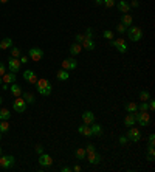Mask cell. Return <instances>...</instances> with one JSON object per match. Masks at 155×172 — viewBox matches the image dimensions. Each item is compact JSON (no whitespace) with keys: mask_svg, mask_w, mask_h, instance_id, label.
<instances>
[{"mask_svg":"<svg viewBox=\"0 0 155 172\" xmlns=\"http://www.w3.org/2000/svg\"><path fill=\"white\" fill-rule=\"evenodd\" d=\"M8 65H10V70H11L13 73H19L22 64H20L19 58H10V59H8Z\"/></svg>","mask_w":155,"mask_h":172,"instance_id":"9","label":"cell"},{"mask_svg":"<svg viewBox=\"0 0 155 172\" xmlns=\"http://www.w3.org/2000/svg\"><path fill=\"white\" fill-rule=\"evenodd\" d=\"M133 116H135V121L140 126H143V127H146V126L150 124V115H149V112H138L136 110L133 113Z\"/></svg>","mask_w":155,"mask_h":172,"instance_id":"3","label":"cell"},{"mask_svg":"<svg viewBox=\"0 0 155 172\" xmlns=\"http://www.w3.org/2000/svg\"><path fill=\"white\" fill-rule=\"evenodd\" d=\"M81 45H82V48L87 50V51H92V50H95V47H96L95 42H93V39H87V37L84 39V42H82Z\"/></svg>","mask_w":155,"mask_h":172,"instance_id":"19","label":"cell"},{"mask_svg":"<svg viewBox=\"0 0 155 172\" xmlns=\"http://www.w3.org/2000/svg\"><path fill=\"white\" fill-rule=\"evenodd\" d=\"M2 155H3V153H2V147H0V157H2Z\"/></svg>","mask_w":155,"mask_h":172,"instance_id":"53","label":"cell"},{"mask_svg":"<svg viewBox=\"0 0 155 172\" xmlns=\"http://www.w3.org/2000/svg\"><path fill=\"white\" fill-rule=\"evenodd\" d=\"M0 140H2V132H0Z\"/></svg>","mask_w":155,"mask_h":172,"instance_id":"55","label":"cell"},{"mask_svg":"<svg viewBox=\"0 0 155 172\" xmlns=\"http://www.w3.org/2000/svg\"><path fill=\"white\" fill-rule=\"evenodd\" d=\"M10 116H11V113H10L8 109H2V110H0V119H10Z\"/></svg>","mask_w":155,"mask_h":172,"instance_id":"30","label":"cell"},{"mask_svg":"<svg viewBox=\"0 0 155 172\" xmlns=\"http://www.w3.org/2000/svg\"><path fill=\"white\" fill-rule=\"evenodd\" d=\"M13 47V39L11 37H3L0 42V50H10Z\"/></svg>","mask_w":155,"mask_h":172,"instance_id":"18","label":"cell"},{"mask_svg":"<svg viewBox=\"0 0 155 172\" xmlns=\"http://www.w3.org/2000/svg\"><path fill=\"white\" fill-rule=\"evenodd\" d=\"M138 112H149V105H147V101H143L140 105H138Z\"/></svg>","mask_w":155,"mask_h":172,"instance_id":"32","label":"cell"},{"mask_svg":"<svg viewBox=\"0 0 155 172\" xmlns=\"http://www.w3.org/2000/svg\"><path fill=\"white\" fill-rule=\"evenodd\" d=\"M22 76H24V79H25L27 82H30V84H36V82H37V75H36L33 70H25V71L22 73Z\"/></svg>","mask_w":155,"mask_h":172,"instance_id":"10","label":"cell"},{"mask_svg":"<svg viewBox=\"0 0 155 172\" xmlns=\"http://www.w3.org/2000/svg\"><path fill=\"white\" fill-rule=\"evenodd\" d=\"M28 58L33 61V62H37L44 58V51L39 48V47H33L30 51H28Z\"/></svg>","mask_w":155,"mask_h":172,"instance_id":"6","label":"cell"},{"mask_svg":"<svg viewBox=\"0 0 155 172\" xmlns=\"http://www.w3.org/2000/svg\"><path fill=\"white\" fill-rule=\"evenodd\" d=\"M127 140L129 141H133V143H138L140 140H141V132L138 130V129H135V127H129V132H127Z\"/></svg>","mask_w":155,"mask_h":172,"instance_id":"8","label":"cell"},{"mask_svg":"<svg viewBox=\"0 0 155 172\" xmlns=\"http://www.w3.org/2000/svg\"><path fill=\"white\" fill-rule=\"evenodd\" d=\"M147 105H149V110H153V109H155V101H153V99H149Z\"/></svg>","mask_w":155,"mask_h":172,"instance_id":"42","label":"cell"},{"mask_svg":"<svg viewBox=\"0 0 155 172\" xmlns=\"http://www.w3.org/2000/svg\"><path fill=\"white\" fill-rule=\"evenodd\" d=\"M126 30H127V28H126V27H124L123 24H119V25L116 27V31H118L119 34H124V33H126Z\"/></svg>","mask_w":155,"mask_h":172,"instance_id":"37","label":"cell"},{"mask_svg":"<svg viewBox=\"0 0 155 172\" xmlns=\"http://www.w3.org/2000/svg\"><path fill=\"white\" fill-rule=\"evenodd\" d=\"M39 164H41L42 167H50V166L53 164V158H51L48 153H41V157H39Z\"/></svg>","mask_w":155,"mask_h":172,"instance_id":"11","label":"cell"},{"mask_svg":"<svg viewBox=\"0 0 155 172\" xmlns=\"http://www.w3.org/2000/svg\"><path fill=\"white\" fill-rule=\"evenodd\" d=\"M115 3H116V0H102V5H105L107 8L115 6Z\"/></svg>","mask_w":155,"mask_h":172,"instance_id":"34","label":"cell"},{"mask_svg":"<svg viewBox=\"0 0 155 172\" xmlns=\"http://www.w3.org/2000/svg\"><path fill=\"white\" fill-rule=\"evenodd\" d=\"M127 141H129V140H127V136H119V144H121V146H126V144H127Z\"/></svg>","mask_w":155,"mask_h":172,"instance_id":"41","label":"cell"},{"mask_svg":"<svg viewBox=\"0 0 155 172\" xmlns=\"http://www.w3.org/2000/svg\"><path fill=\"white\" fill-rule=\"evenodd\" d=\"M140 99H141V101H149V99H150V93H149L147 90H143V92L140 93Z\"/></svg>","mask_w":155,"mask_h":172,"instance_id":"31","label":"cell"},{"mask_svg":"<svg viewBox=\"0 0 155 172\" xmlns=\"http://www.w3.org/2000/svg\"><path fill=\"white\" fill-rule=\"evenodd\" d=\"M10 50H11V58H19L20 56V50L17 47H11Z\"/></svg>","mask_w":155,"mask_h":172,"instance_id":"33","label":"cell"},{"mask_svg":"<svg viewBox=\"0 0 155 172\" xmlns=\"http://www.w3.org/2000/svg\"><path fill=\"white\" fill-rule=\"evenodd\" d=\"M112 47L116 48L119 53H126L127 51V44L123 37H118V39H112Z\"/></svg>","mask_w":155,"mask_h":172,"instance_id":"5","label":"cell"},{"mask_svg":"<svg viewBox=\"0 0 155 172\" xmlns=\"http://www.w3.org/2000/svg\"><path fill=\"white\" fill-rule=\"evenodd\" d=\"M36 152H37V153H44V146H42V144H37V146H36Z\"/></svg>","mask_w":155,"mask_h":172,"instance_id":"44","label":"cell"},{"mask_svg":"<svg viewBox=\"0 0 155 172\" xmlns=\"http://www.w3.org/2000/svg\"><path fill=\"white\" fill-rule=\"evenodd\" d=\"M138 110V105L135 104V102H127L126 104V112H129V113H135Z\"/></svg>","mask_w":155,"mask_h":172,"instance_id":"29","label":"cell"},{"mask_svg":"<svg viewBox=\"0 0 155 172\" xmlns=\"http://www.w3.org/2000/svg\"><path fill=\"white\" fill-rule=\"evenodd\" d=\"M78 132H79L81 135H85V136H93L92 129H90V126H88V124H82V126H79Z\"/></svg>","mask_w":155,"mask_h":172,"instance_id":"20","label":"cell"},{"mask_svg":"<svg viewBox=\"0 0 155 172\" xmlns=\"http://www.w3.org/2000/svg\"><path fill=\"white\" fill-rule=\"evenodd\" d=\"M81 50H82V45H81V44H76V42H73V44L70 45V54H71V56H76V54H79V53H81Z\"/></svg>","mask_w":155,"mask_h":172,"instance_id":"21","label":"cell"},{"mask_svg":"<svg viewBox=\"0 0 155 172\" xmlns=\"http://www.w3.org/2000/svg\"><path fill=\"white\" fill-rule=\"evenodd\" d=\"M13 109H14L16 112H19V113L27 112V102H25V99L20 98V96H17V98L14 99V102H13Z\"/></svg>","mask_w":155,"mask_h":172,"instance_id":"7","label":"cell"},{"mask_svg":"<svg viewBox=\"0 0 155 172\" xmlns=\"http://www.w3.org/2000/svg\"><path fill=\"white\" fill-rule=\"evenodd\" d=\"M68 78H70V71L68 70H59L58 71V79L59 81H68Z\"/></svg>","mask_w":155,"mask_h":172,"instance_id":"25","label":"cell"},{"mask_svg":"<svg viewBox=\"0 0 155 172\" xmlns=\"http://www.w3.org/2000/svg\"><path fill=\"white\" fill-rule=\"evenodd\" d=\"M6 2H10V0H0V3H6Z\"/></svg>","mask_w":155,"mask_h":172,"instance_id":"51","label":"cell"},{"mask_svg":"<svg viewBox=\"0 0 155 172\" xmlns=\"http://www.w3.org/2000/svg\"><path fill=\"white\" fill-rule=\"evenodd\" d=\"M95 149H96V147H95L93 144H87V147H85V152H87V153H90V152H95Z\"/></svg>","mask_w":155,"mask_h":172,"instance_id":"40","label":"cell"},{"mask_svg":"<svg viewBox=\"0 0 155 172\" xmlns=\"http://www.w3.org/2000/svg\"><path fill=\"white\" fill-rule=\"evenodd\" d=\"M16 163V158L13 155H2L0 157V167L2 169H10Z\"/></svg>","mask_w":155,"mask_h":172,"instance_id":"4","label":"cell"},{"mask_svg":"<svg viewBox=\"0 0 155 172\" xmlns=\"http://www.w3.org/2000/svg\"><path fill=\"white\" fill-rule=\"evenodd\" d=\"M147 140H149V147H153V143H155V135H153V133H150V135L147 136Z\"/></svg>","mask_w":155,"mask_h":172,"instance_id":"38","label":"cell"},{"mask_svg":"<svg viewBox=\"0 0 155 172\" xmlns=\"http://www.w3.org/2000/svg\"><path fill=\"white\" fill-rule=\"evenodd\" d=\"M22 98L25 99V102H27V104H34V96H33L30 92H25V93H22Z\"/></svg>","mask_w":155,"mask_h":172,"instance_id":"27","label":"cell"},{"mask_svg":"<svg viewBox=\"0 0 155 172\" xmlns=\"http://www.w3.org/2000/svg\"><path fill=\"white\" fill-rule=\"evenodd\" d=\"M2 88H3V90H8L10 85H8V84H2Z\"/></svg>","mask_w":155,"mask_h":172,"instance_id":"49","label":"cell"},{"mask_svg":"<svg viewBox=\"0 0 155 172\" xmlns=\"http://www.w3.org/2000/svg\"><path fill=\"white\" fill-rule=\"evenodd\" d=\"M82 121H84V124H92V123H95V115H93V112H90V110H85L84 113H82Z\"/></svg>","mask_w":155,"mask_h":172,"instance_id":"15","label":"cell"},{"mask_svg":"<svg viewBox=\"0 0 155 172\" xmlns=\"http://www.w3.org/2000/svg\"><path fill=\"white\" fill-rule=\"evenodd\" d=\"M62 172H71V167H68V166H64V167H62Z\"/></svg>","mask_w":155,"mask_h":172,"instance_id":"47","label":"cell"},{"mask_svg":"<svg viewBox=\"0 0 155 172\" xmlns=\"http://www.w3.org/2000/svg\"><path fill=\"white\" fill-rule=\"evenodd\" d=\"M73 170H75V172H81V166H78V164H76V166L73 167Z\"/></svg>","mask_w":155,"mask_h":172,"instance_id":"48","label":"cell"},{"mask_svg":"<svg viewBox=\"0 0 155 172\" xmlns=\"http://www.w3.org/2000/svg\"><path fill=\"white\" fill-rule=\"evenodd\" d=\"M85 155H87V152H85L84 147H79V149H76V152H75V157H76L78 160H84Z\"/></svg>","mask_w":155,"mask_h":172,"instance_id":"28","label":"cell"},{"mask_svg":"<svg viewBox=\"0 0 155 172\" xmlns=\"http://www.w3.org/2000/svg\"><path fill=\"white\" fill-rule=\"evenodd\" d=\"M104 37H105V39H109V41H112V39H113V31L105 30V31H104Z\"/></svg>","mask_w":155,"mask_h":172,"instance_id":"35","label":"cell"},{"mask_svg":"<svg viewBox=\"0 0 155 172\" xmlns=\"http://www.w3.org/2000/svg\"><path fill=\"white\" fill-rule=\"evenodd\" d=\"M85 157H87V160H88V163H90V164H99V163H101V155H99V153H96V150H95V152L87 153Z\"/></svg>","mask_w":155,"mask_h":172,"instance_id":"13","label":"cell"},{"mask_svg":"<svg viewBox=\"0 0 155 172\" xmlns=\"http://www.w3.org/2000/svg\"><path fill=\"white\" fill-rule=\"evenodd\" d=\"M135 124H136V121H135L133 113H129V115L124 118V126H126V127H133Z\"/></svg>","mask_w":155,"mask_h":172,"instance_id":"22","label":"cell"},{"mask_svg":"<svg viewBox=\"0 0 155 172\" xmlns=\"http://www.w3.org/2000/svg\"><path fill=\"white\" fill-rule=\"evenodd\" d=\"M126 34H127V37H129L132 42H138V41L143 39V30L138 28V27H133V25L126 30Z\"/></svg>","mask_w":155,"mask_h":172,"instance_id":"2","label":"cell"},{"mask_svg":"<svg viewBox=\"0 0 155 172\" xmlns=\"http://www.w3.org/2000/svg\"><path fill=\"white\" fill-rule=\"evenodd\" d=\"M19 61H20V64H27L30 61V58L28 56H22V59H19Z\"/></svg>","mask_w":155,"mask_h":172,"instance_id":"46","label":"cell"},{"mask_svg":"<svg viewBox=\"0 0 155 172\" xmlns=\"http://www.w3.org/2000/svg\"><path fill=\"white\" fill-rule=\"evenodd\" d=\"M84 37H87V39H92V37H93V31H92V28H87V30H85Z\"/></svg>","mask_w":155,"mask_h":172,"instance_id":"39","label":"cell"},{"mask_svg":"<svg viewBox=\"0 0 155 172\" xmlns=\"http://www.w3.org/2000/svg\"><path fill=\"white\" fill-rule=\"evenodd\" d=\"M95 3L96 5H102V0H95Z\"/></svg>","mask_w":155,"mask_h":172,"instance_id":"50","label":"cell"},{"mask_svg":"<svg viewBox=\"0 0 155 172\" xmlns=\"http://www.w3.org/2000/svg\"><path fill=\"white\" fill-rule=\"evenodd\" d=\"M84 39H85L84 34H76V36H75V42H76V44H82Z\"/></svg>","mask_w":155,"mask_h":172,"instance_id":"36","label":"cell"},{"mask_svg":"<svg viewBox=\"0 0 155 172\" xmlns=\"http://www.w3.org/2000/svg\"><path fill=\"white\" fill-rule=\"evenodd\" d=\"M5 73H6V68H5V65L2 62H0V76H3Z\"/></svg>","mask_w":155,"mask_h":172,"instance_id":"43","label":"cell"},{"mask_svg":"<svg viewBox=\"0 0 155 172\" xmlns=\"http://www.w3.org/2000/svg\"><path fill=\"white\" fill-rule=\"evenodd\" d=\"M121 24L127 28V27H132L133 25V17L129 14V13H126V14H123V17H121Z\"/></svg>","mask_w":155,"mask_h":172,"instance_id":"17","label":"cell"},{"mask_svg":"<svg viewBox=\"0 0 155 172\" xmlns=\"http://www.w3.org/2000/svg\"><path fill=\"white\" fill-rule=\"evenodd\" d=\"M2 102H3V98H2V96H0V104H2Z\"/></svg>","mask_w":155,"mask_h":172,"instance_id":"52","label":"cell"},{"mask_svg":"<svg viewBox=\"0 0 155 172\" xmlns=\"http://www.w3.org/2000/svg\"><path fill=\"white\" fill-rule=\"evenodd\" d=\"M0 85H2V78H0Z\"/></svg>","mask_w":155,"mask_h":172,"instance_id":"54","label":"cell"},{"mask_svg":"<svg viewBox=\"0 0 155 172\" xmlns=\"http://www.w3.org/2000/svg\"><path fill=\"white\" fill-rule=\"evenodd\" d=\"M130 5V8L133 6V8H136V6H140V2H138V0H132V3H129Z\"/></svg>","mask_w":155,"mask_h":172,"instance_id":"45","label":"cell"},{"mask_svg":"<svg viewBox=\"0 0 155 172\" xmlns=\"http://www.w3.org/2000/svg\"><path fill=\"white\" fill-rule=\"evenodd\" d=\"M8 130H10V123H8V119H0V132L5 133V132H8Z\"/></svg>","mask_w":155,"mask_h":172,"instance_id":"26","label":"cell"},{"mask_svg":"<svg viewBox=\"0 0 155 172\" xmlns=\"http://www.w3.org/2000/svg\"><path fill=\"white\" fill-rule=\"evenodd\" d=\"M10 90H11V93H13L16 98L22 95V88H20V85H19V84H16V82H13V84L10 85Z\"/></svg>","mask_w":155,"mask_h":172,"instance_id":"23","label":"cell"},{"mask_svg":"<svg viewBox=\"0 0 155 172\" xmlns=\"http://www.w3.org/2000/svg\"><path fill=\"white\" fill-rule=\"evenodd\" d=\"M36 88H37V92H39L42 96H48V95H51V90H53L51 82H50L48 79H37V82H36Z\"/></svg>","mask_w":155,"mask_h":172,"instance_id":"1","label":"cell"},{"mask_svg":"<svg viewBox=\"0 0 155 172\" xmlns=\"http://www.w3.org/2000/svg\"><path fill=\"white\" fill-rule=\"evenodd\" d=\"M78 67V61L76 59H73V58H68V59H65L64 62H62V68L64 70H75Z\"/></svg>","mask_w":155,"mask_h":172,"instance_id":"12","label":"cell"},{"mask_svg":"<svg viewBox=\"0 0 155 172\" xmlns=\"http://www.w3.org/2000/svg\"><path fill=\"white\" fill-rule=\"evenodd\" d=\"M90 129H92V133H93V136H99V135H102V127H101L99 124H95V123H92V124H90Z\"/></svg>","mask_w":155,"mask_h":172,"instance_id":"24","label":"cell"},{"mask_svg":"<svg viewBox=\"0 0 155 172\" xmlns=\"http://www.w3.org/2000/svg\"><path fill=\"white\" fill-rule=\"evenodd\" d=\"M115 5H116V8L119 10V13H124V14H126V13L130 11V5L126 2V0H118Z\"/></svg>","mask_w":155,"mask_h":172,"instance_id":"14","label":"cell"},{"mask_svg":"<svg viewBox=\"0 0 155 172\" xmlns=\"http://www.w3.org/2000/svg\"><path fill=\"white\" fill-rule=\"evenodd\" d=\"M2 82H3V84H8V85L13 84V82H16V73H13V71H11V73H5V75L2 76Z\"/></svg>","mask_w":155,"mask_h":172,"instance_id":"16","label":"cell"}]
</instances>
